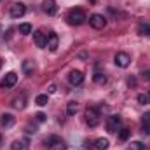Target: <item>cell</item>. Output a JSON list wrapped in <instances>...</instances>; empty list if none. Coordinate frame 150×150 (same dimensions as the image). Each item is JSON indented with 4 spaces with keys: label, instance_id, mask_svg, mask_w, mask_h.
I'll use <instances>...</instances> for the list:
<instances>
[{
    "label": "cell",
    "instance_id": "cell-21",
    "mask_svg": "<svg viewBox=\"0 0 150 150\" xmlns=\"http://www.w3.org/2000/svg\"><path fill=\"white\" fill-rule=\"evenodd\" d=\"M35 103H37L38 107H45V105L49 103V98H47V94H38L37 98H35Z\"/></svg>",
    "mask_w": 150,
    "mask_h": 150
},
{
    "label": "cell",
    "instance_id": "cell-32",
    "mask_svg": "<svg viewBox=\"0 0 150 150\" xmlns=\"http://www.w3.org/2000/svg\"><path fill=\"white\" fill-rule=\"evenodd\" d=\"M89 2H91V4H96V2H98V0H89Z\"/></svg>",
    "mask_w": 150,
    "mask_h": 150
},
{
    "label": "cell",
    "instance_id": "cell-16",
    "mask_svg": "<svg viewBox=\"0 0 150 150\" xmlns=\"http://www.w3.org/2000/svg\"><path fill=\"white\" fill-rule=\"evenodd\" d=\"M138 33L140 35H145V37H150V23L149 21H142L138 25Z\"/></svg>",
    "mask_w": 150,
    "mask_h": 150
},
{
    "label": "cell",
    "instance_id": "cell-18",
    "mask_svg": "<svg viewBox=\"0 0 150 150\" xmlns=\"http://www.w3.org/2000/svg\"><path fill=\"white\" fill-rule=\"evenodd\" d=\"M94 147L98 150H107L110 147V142H108V138H98V140L94 142Z\"/></svg>",
    "mask_w": 150,
    "mask_h": 150
},
{
    "label": "cell",
    "instance_id": "cell-9",
    "mask_svg": "<svg viewBox=\"0 0 150 150\" xmlns=\"http://www.w3.org/2000/svg\"><path fill=\"white\" fill-rule=\"evenodd\" d=\"M42 9L47 16H54L58 12V5H56V0H44L42 4Z\"/></svg>",
    "mask_w": 150,
    "mask_h": 150
},
{
    "label": "cell",
    "instance_id": "cell-2",
    "mask_svg": "<svg viewBox=\"0 0 150 150\" xmlns=\"http://www.w3.org/2000/svg\"><path fill=\"white\" fill-rule=\"evenodd\" d=\"M86 122L89 127H96L100 124V112L94 107H87L86 108Z\"/></svg>",
    "mask_w": 150,
    "mask_h": 150
},
{
    "label": "cell",
    "instance_id": "cell-7",
    "mask_svg": "<svg viewBox=\"0 0 150 150\" xmlns=\"http://www.w3.org/2000/svg\"><path fill=\"white\" fill-rule=\"evenodd\" d=\"M119 126H120V117L119 115H110L108 120H107V131L108 133H117Z\"/></svg>",
    "mask_w": 150,
    "mask_h": 150
},
{
    "label": "cell",
    "instance_id": "cell-19",
    "mask_svg": "<svg viewBox=\"0 0 150 150\" xmlns=\"http://www.w3.org/2000/svg\"><path fill=\"white\" fill-rule=\"evenodd\" d=\"M18 32H19L21 35H30V33H32V25H30V23H21L19 28H18Z\"/></svg>",
    "mask_w": 150,
    "mask_h": 150
},
{
    "label": "cell",
    "instance_id": "cell-17",
    "mask_svg": "<svg viewBox=\"0 0 150 150\" xmlns=\"http://www.w3.org/2000/svg\"><path fill=\"white\" fill-rule=\"evenodd\" d=\"M12 107H14L16 110H23V108L26 107V98H25V96L14 98V100H12Z\"/></svg>",
    "mask_w": 150,
    "mask_h": 150
},
{
    "label": "cell",
    "instance_id": "cell-8",
    "mask_svg": "<svg viewBox=\"0 0 150 150\" xmlns=\"http://www.w3.org/2000/svg\"><path fill=\"white\" fill-rule=\"evenodd\" d=\"M68 82H70L72 86H80V84L84 82V74H82L80 70H72V72L68 74Z\"/></svg>",
    "mask_w": 150,
    "mask_h": 150
},
{
    "label": "cell",
    "instance_id": "cell-12",
    "mask_svg": "<svg viewBox=\"0 0 150 150\" xmlns=\"http://www.w3.org/2000/svg\"><path fill=\"white\" fill-rule=\"evenodd\" d=\"M33 42L37 47H45V42H47V33H44L42 30L33 32Z\"/></svg>",
    "mask_w": 150,
    "mask_h": 150
},
{
    "label": "cell",
    "instance_id": "cell-22",
    "mask_svg": "<svg viewBox=\"0 0 150 150\" xmlns=\"http://www.w3.org/2000/svg\"><path fill=\"white\" fill-rule=\"evenodd\" d=\"M93 80L96 82V84H100V86H103L105 82H107V77L103 74H100V72H96V74L93 75Z\"/></svg>",
    "mask_w": 150,
    "mask_h": 150
},
{
    "label": "cell",
    "instance_id": "cell-24",
    "mask_svg": "<svg viewBox=\"0 0 150 150\" xmlns=\"http://www.w3.org/2000/svg\"><path fill=\"white\" fill-rule=\"evenodd\" d=\"M142 127H150V112L142 115Z\"/></svg>",
    "mask_w": 150,
    "mask_h": 150
},
{
    "label": "cell",
    "instance_id": "cell-13",
    "mask_svg": "<svg viewBox=\"0 0 150 150\" xmlns=\"http://www.w3.org/2000/svg\"><path fill=\"white\" fill-rule=\"evenodd\" d=\"M14 122H16V119H14L12 113H4V115L0 117V124H2L4 127H12Z\"/></svg>",
    "mask_w": 150,
    "mask_h": 150
},
{
    "label": "cell",
    "instance_id": "cell-10",
    "mask_svg": "<svg viewBox=\"0 0 150 150\" xmlns=\"http://www.w3.org/2000/svg\"><path fill=\"white\" fill-rule=\"evenodd\" d=\"M47 145H49V150H67V145L58 136H51L49 142H47Z\"/></svg>",
    "mask_w": 150,
    "mask_h": 150
},
{
    "label": "cell",
    "instance_id": "cell-31",
    "mask_svg": "<svg viewBox=\"0 0 150 150\" xmlns=\"http://www.w3.org/2000/svg\"><path fill=\"white\" fill-rule=\"evenodd\" d=\"M127 84H129V86H136V80H134L133 77H129V79H127Z\"/></svg>",
    "mask_w": 150,
    "mask_h": 150
},
{
    "label": "cell",
    "instance_id": "cell-26",
    "mask_svg": "<svg viewBox=\"0 0 150 150\" xmlns=\"http://www.w3.org/2000/svg\"><path fill=\"white\" fill-rule=\"evenodd\" d=\"M129 150H145V145H143L142 142H133V143L129 145Z\"/></svg>",
    "mask_w": 150,
    "mask_h": 150
},
{
    "label": "cell",
    "instance_id": "cell-3",
    "mask_svg": "<svg viewBox=\"0 0 150 150\" xmlns=\"http://www.w3.org/2000/svg\"><path fill=\"white\" fill-rule=\"evenodd\" d=\"M89 25H91L93 28H96V30H101V28H105V25H107V18H105L103 14H91V16H89Z\"/></svg>",
    "mask_w": 150,
    "mask_h": 150
},
{
    "label": "cell",
    "instance_id": "cell-4",
    "mask_svg": "<svg viewBox=\"0 0 150 150\" xmlns=\"http://www.w3.org/2000/svg\"><path fill=\"white\" fill-rule=\"evenodd\" d=\"M113 63L119 67V68H127L131 65V58L127 52H117L115 58H113Z\"/></svg>",
    "mask_w": 150,
    "mask_h": 150
},
{
    "label": "cell",
    "instance_id": "cell-29",
    "mask_svg": "<svg viewBox=\"0 0 150 150\" xmlns=\"http://www.w3.org/2000/svg\"><path fill=\"white\" fill-rule=\"evenodd\" d=\"M47 93H56V84H49V87H47Z\"/></svg>",
    "mask_w": 150,
    "mask_h": 150
},
{
    "label": "cell",
    "instance_id": "cell-6",
    "mask_svg": "<svg viewBox=\"0 0 150 150\" xmlns=\"http://www.w3.org/2000/svg\"><path fill=\"white\" fill-rule=\"evenodd\" d=\"M16 82H18V74H16V72H9V74L4 77V80L0 82V86H2L4 89H9V87H14Z\"/></svg>",
    "mask_w": 150,
    "mask_h": 150
},
{
    "label": "cell",
    "instance_id": "cell-33",
    "mask_svg": "<svg viewBox=\"0 0 150 150\" xmlns=\"http://www.w3.org/2000/svg\"><path fill=\"white\" fill-rule=\"evenodd\" d=\"M0 68H2V58H0Z\"/></svg>",
    "mask_w": 150,
    "mask_h": 150
},
{
    "label": "cell",
    "instance_id": "cell-27",
    "mask_svg": "<svg viewBox=\"0 0 150 150\" xmlns=\"http://www.w3.org/2000/svg\"><path fill=\"white\" fill-rule=\"evenodd\" d=\"M35 119H37L38 122H45V120H47V115H45L44 112H38L37 115H35Z\"/></svg>",
    "mask_w": 150,
    "mask_h": 150
},
{
    "label": "cell",
    "instance_id": "cell-5",
    "mask_svg": "<svg viewBox=\"0 0 150 150\" xmlns=\"http://www.w3.org/2000/svg\"><path fill=\"white\" fill-rule=\"evenodd\" d=\"M25 12H26V5H25L23 2H14V4L11 5V16H12L14 19L23 18Z\"/></svg>",
    "mask_w": 150,
    "mask_h": 150
},
{
    "label": "cell",
    "instance_id": "cell-23",
    "mask_svg": "<svg viewBox=\"0 0 150 150\" xmlns=\"http://www.w3.org/2000/svg\"><path fill=\"white\" fill-rule=\"evenodd\" d=\"M67 113H68V115H75V113H77V103H75V101H70V103L67 105Z\"/></svg>",
    "mask_w": 150,
    "mask_h": 150
},
{
    "label": "cell",
    "instance_id": "cell-15",
    "mask_svg": "<svg viewBox=\"0 0 150 150\" xmlns=\"http://www.w3.org/2000/svg\"><path fill=\"white\" fill-rule=\"evenodd\" d=\"M28 145H30L28 140H16V142H12L11 150H30Z\"/></svg>",
    "mask_w": 150,
    "mask_h": 150
},
{
    "label": "cell",
    "instance_id": "cell-34",
    "mask_svg": "<svg viewBox=\"0 0 150 150\" xmlns=\"http://www.w3.org/2000/svg\"><path fill=\"white\" fill-rule=\"evenodd\" d=\"M0 143H2V134H0Z\"/></svg>",
    "mask_w": 150,
    "mask_h": 150
},
{
    "label": "cell",
    "instance_id": "cell-1",
    "mask_svg": "<svg viewBox=\"0 0 150 150\" xmlns=\"http://www.w3.org/2000/svg\"><path fill=\"white\" fill-rule=\"evenodd\" d=\"M67 19H68V23H70V25L79 26V25H84V23H86L87 16H86V12H84L82 9H72V11L68 12Z\"/></svg>",
    "mask_w": 150,
    "mask_h": 150
},
{
    "label": "cell",
    "instance_id": "cell-14",
    "mask_svg": "<svg viewBox=\"0 0 150 150\" xmlns=\"http://www.w3.org/2000/svg\"><path fill=\"white\" fill-rule=\"evenodd\" d=\"M23 72H25L26 77H32L33 72H35V63H33L32 59H25V61H23Z\"/></svg>",
    "mask_w": 150,
    "mask_h": 150
},
{
    "label": "cell",
    "instance_id": "cell-30",
    "mask_svg": "<svg viewBox=\"0 0 150 150\" xmlns=\"http://www.w3.org/2000/svg\"><path fill=\"white\" fill-rule=\"evenodd\" d=\"M26 133H30V134H35V133H37V129H35V127H32V126H28V127H26Z\"/></svg>",
    "mask_w": 150,
    "mask_h": 150
},
{
    "label": "cell",
    "instance_id": "cell-20",
    "mask_svg": "<svg viewBox=\"0 0 150 150\" xmlns=\"http://www.w3.org/2000/svg\"><path fill=\"white\" fill-rule=\"evenodd\" d=\"M136 100H138L140 105H149L150 103V93H140L136 96Z\"/></svg>",
    "mask_w": 150,
    "mask_h": 150
},
{
    "label": "cell",
    "instance_id": "cell-11",
    "mask_svg": "<svg viewBox=\"0 0 150 150\" xmlns=\"http://www.w3.org/2000/svg\"><path fill=\"white\" fill-rule=\"evenodd\" d=\"M58 44H59V38L58 35L54 33V32H51V33H47V42H45V47L49 49V51H56L58 49Z\"/></svg>",
    "mask_w": 150,
    "mask_h": 150
},
{
    "label": "cell",
    "instance_id": "cell-25",
    "mask_svg": "<svg viewBox=\"0 0 150 150\" xmlns=\"http://www.w3.org/2000/svg\"><path fill=\"white\" fill-rule=\"evenodd\" d=\"M129 136H131V131L129 129H120V133H119V138L122 140V142H126V140H129Z\"/></svg>",
    "mask_w": 150,
    "mask_h": 150
},
{
    "label": "cell",
    "instance_id": "cell-28",
    "mask_svg": "<svg viewBox=\"0 0 150 150\" xmlns=\"http://www.w3.org/2000/svg\"><path fill=\"white\" fill-rule=\"evenodd\" d=\"M142 77L147 80V82H150V68H147V70H143L142 72Z\"/></svg>",
    "mask_w": 150,
    "mask_h": 150
}]
</instances>
